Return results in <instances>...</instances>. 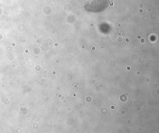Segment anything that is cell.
<instances>
[{"mask_svg": "<svg viewBox=\"0 0 159 133\" xmlns=\"http://www.w3.org/2000/svg\"><path fill=\"white\" fill-rule=\"evenodd\" d=\"M109 5V0H93L85 4L84 8L88 11L99 13L105 10Z\"/></svg>", "mask_w": 159, "mask_h": 133, "instance_id": "1", "label": "cell"}]
</instances>
